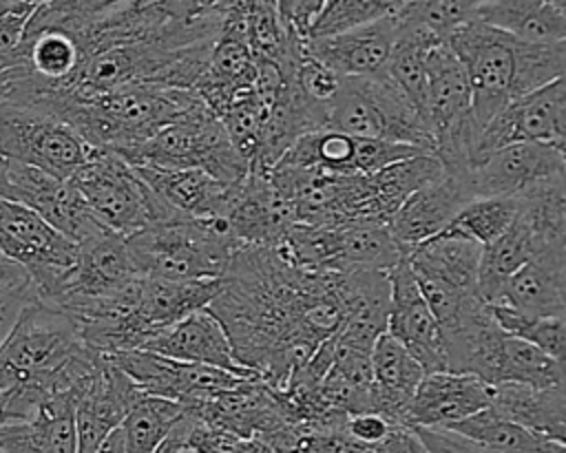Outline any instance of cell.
Wrapping results in <instances>:
<instances>
[{
    "label": "cell",
    "mask_w": 566,
    "mask_h": 453,
    "mask_svg": "<svg viewBox=\"0 0 566 453\" xmlns=\"http://www.w3.org/2000/svg\"><path fill=\"white\" fill-rule=\"evenodd\" d=\"M345 274L294 267L272 247L241 245L221 289L206 307L223 327L234 358L281 391L345 316Z\"/></svg>",
    "instance_id": "1"
},
{
    "label": "cell",
    "mask_w": 566,
    "mask_h": 453,
    "mask_svg": "<svg viewBox=\"0 0 566 453\" xmlns=\"http://www.w3.org/2000/svg\"><path fill=\"white\" fill-rule=\"evenodd\" d=\"M99 358L64 309L33 301L0 345V424L29 420L57 393H77Z\"/></svg>",
    "instance_id": "2"
},
{
    "label": "cell",
    "mask_w": 566,
    "mask_h": 453,
    "mask_svg": "<svg viewBox=\"0 0 566 453\" xmlns=\"http://www.w3.org/2000/svg\"><path fill=\"white\" fill-rule=\"evenodd\" d=\"M139 274L168 281L221 278L241 243L221 217L177 219L126 236Z\"/></svg>",
    "instance_id": "3"
},
{
    "label": "cell",
    "mask_w": 566,
    "mask_h": 453,
    "mask_svg": "<svg viewBox=\"0 0 566 453\" xmlns=\"http://www.w3.org/2000/svg\"><path fill=\"white\" fill-rule=\"evenodd\" d=\"M422 122L431 155L449 175H469L480 128L473 119L471 88L462 62L447 42L433 44L424 55Z\"/></svg>",
    "instance_id": "4"
},
{
    "label": "cell",
    "mask_w": 566,
    "mask_h": 453,
    "mask_svg": "<svg viewBox=\"0 0 566 453\" xmlns=\"http://www.w3.org/2000/svg\"><path fill=\"white\" fill-rule=\"evenodd\" d=\"M325 128L360 139L411 144L431 152L420 110L385 71L367 77H340V88L327 104Z\"/></svg>",
    "instance_id": "5"
},
{
    "label": "cell",
    "mask_w": 566,
    "mask_h": 453,
    "mask_svg": "<svg viewBox=\"0 0 566 453\" xmlns=\"http://www.w3.org/2000/svg\"><path fill=\"white\" fill-rule=\"evenodd\" d=\"M97 221L128 236L142 228L177 221V217L135 172V168L111 150L91 148L86 161L69 179Z\"/></svg>",
    "instance_id": "6"
},
{
    "label": "cell",
    "mask_w": 566,
    "mask_h": 453,
    "mask_svg": "<svg viewBox=\"0 0 566 453\" xmlns=\"http://www.w3.org/2000/svg\"><path fill=\"white\" fill-rule=\"evenodd\" d=\"M130 166L199 168L230 186L248 175V166L232 148L219 117L197 102L177 122L124 155Z\"/></svg>",
    "instance_id": "7"
},
{
    "label": "cell",
    "mask_w": 566,
    "mask_h": 453,
    "mask_svg": "<svg viewBox=\"0 0 566 453\" xmlns=\"http://www.w3.org/2000/svg\"><path fill=\"white\" fill-rule=\"evenodd\" d=\"M447 44L464 66L473 119L482 130L504 104L520 97L524 42L480 20H469L447 38Z\"/></svg>",
    "instance_id": "8"
},
{
    "label": "cell",
    "mask_w": 566,
    "mask_h": 453,
    "mask_svg": "<svg viewBox=\"0 0 566 453\" xmlns=\"http://www.w3.org/2000/svg\"><path fill=\"white\" fill-rule=\"evenodd\" d=\"M0 254L22 267L49 301L77 261V245L22 203L0 197Z\"/></svg>",
    "instance_id": "9"
},
{
    "label": "cell",
    "mask_w": 566,
    "mask_h": 453,
    "mask_svg": "<svg viewBox=\"0 0 566 453\" xmlns=\"http://www.w3.org/2000/svg\"><path fill=\"white\" fill-rule=\"evenodd\" d=\"M88 152L91 148L64 122L0 102V157L71 179Z\"/></svg>",
    "instance_id": "10"
},
{
    "label": "cell",
    "mask_w": 566,
    "mask_h": 453,
    "mask_svg": "<svg viewBox=\"0 0 566 453\" xmlns=\"http://www.w3.org/2000/svg\"><path fill=\"white\" fill-rule=\"evenodd\" d=\"M0 197L27 206L75 245H84L108 230L97 221L69 179H57L15 159H4L2 164Z\"/></svg>",
    "instance_id": "11"
},
{
    "label": "cell",
    "mask_w": 566,
    "mask_h": 453,
    "mask_svg": "<svg viewBox=\"0 0 566 453\" xmlns=\"http://www.w3.org/2000/svg\"><path fill=\"white\" fill-rule=\"evenodd\" d=\"M566 144V84L564 77L504 104L480 130L473 166L511 144Z\"/></svg>",
    "instance_id": "12"
},
{
    "label": "cell",
    "mask_w": 566,
    "mask_h": 453,
    "mask_svg": "<svg viewBox=\"0 0 566 453\" xmlns=\"http://www.w3.org/2000/svg\"><path fill=\"white\" fill-rule=\"evenodd\" d=\"M106 358L117 365L139 387L142 393L166 398L179 402L181 407L210 400L237 387L241 380H248L217 367L181 362L146 349L119 351Z\"/></svg>",
    "instance_id": "13"
},
{
    "label": "cell",
    "mask_w": 566,
    "mask_h": 453,
    "mask_svg": "<svg viewBox=\"0 0 566 453\" xmlns=\"http://www.w3.org/2000/svg\"><path fill=\"white\" fill-rule=\"evenodd\" d=\"M184 409L203 424L256 442H265L281 429L294 424L285 415L276 391L261 378L241 380L237 387Z\"/></svg>",
    "instance_id": "14"
},
{
    "label": "cell",
    "mask_w": 566,
    "mask_h": 453,
    "mask_svg": "<svg viewBox=\"0 0 566 453\" xmlns=\"http://www.w3.org/2000/svg\"><path fill=\"white\" fill-rule=\"evenodd\" d=\"M387 278L391 289L387 334L413 356L424 373L447 371L442 329L424 303L405 256L387 272Z\"/></svg>",
    "instance_id": "15"
},
{
    "label": "cell",
    "mask_w": 566,
    "mask_h": 453,
    "mask_svg": "<svg viewBox=\"0 0 566 453\" xmlns=\"http://www.w3.org/2000/svg\"><path fill=\"white\" fill-rule=\"evenodd\" d=\"M230 234L241 245L272 247L296 221L294 206L283 199L265 172H248L228 186V197L219 214Z\"/></svg>",
    "instance_id": "16"
},
{
    "label": "cell",
    "mask_w": 566,
    "mask_h": 453,
    "mask_svg": "<svg viewBox=\"0 0 566 453\" xmlns=\"http://www.w3.org/2000/svg\"><path fill=\"white\" fill-rule=\"evenodd\" d=\"M137 276L139 272L128 252L126 236L106 230L77 245L75 265L46 303L66 309L75 303L106 296Z\"/></svg>",
    "instance_id": "17"
},
{
    "label": "cell",
    "mask_w": 566,
    "mask_h": 453,
    "mask_svg": "<svg viewBox=\"0 0 566 453\" xmlns=\"http://www.w3.org/2000/svg\"><path fill=\"white\" fill-rule=\"evenodd\" d=\"M139 393V387L102 356L75 398L77 453H95L104 438L122 424Z\"/></svg>",
    "instance_id": "18"
},
{
    "label": "cell",
    "mask_w": 566,
    "mask_h": 453,
    "mask_svg": "<svg viewBox=\"0 0 566 453\" xmlns=\"http://www.w3.org/2000/svg\"><path fill=\"white\" fill-rule=\"evenodd\" d=\"M564 148L548 144H511L493 150L469 170V183L475 197H506L551 179L566 177Z\"/></svg>",
    "instance_id": "19"
},
{
    "label": "cell",
    "mask_w": 566,
    "mask_h": 453,
    "mask_svg": "<svg viewBox=\"0 0 566 453\" xmlns=\"http://www.w3.org/2000/svg\"><path fill=\"white\" fill-rule=\"evenodd\" d=\"M475 199L469 175H444L413 194H409L400 208L387 221L391 236L407 252L409 247L440 234L449 228L455 214Z\"/></svg>",
    "instance_id": "20"
},
{
    "label": "cell",
    "mask_w": 566,
    "mask_h": 453,
    "mask_svg": "<svg viewBox=\"0 0 566 453\" xmlns=\"http://www.w3.org/2000/svg\"><path fill=\"white\" fill-rule=\"evenodd\" d=\"M396 31V18L389 15L340 33L310 38L305 51L338 77H367L385 71Z\"/></svg>",
    "instance_id": "21"
},
{
    "label": "cell",
    "mask_w": 566,
    "mask_h": 453,
    "mask_svg": "<svg viewBox=\"0 0 566 453\" xmlns=\"http://www.w3.org/2000/svg\"><path fill=\"white\" fill-rule=\"evenodd\" d=\"M139 349L181 362L217 367L239 378H259L234 358L221 323L208 309H199L150 334Z\"/></svg>",
    "instance_id": "22"
},
{
    "label": "cell",
    "mask_w": 566,
    "mask_h": 453,
    "mask_svg": "<svg viewBox=\"0 0 566 453\" xmlns=\"http://www.w3.org/2000/svg\"><path fill=\"white\" fill-rule=\"evenodd\" d=\"M491 396L493 387L475 376L453 371L424 373L411 396L407 424L409 429H444L491 407Z\"/></svg>",
    "instance_id": "23"
},
{
    "label": "cell",
    "mask_w": 566,
    "mask_h": 453,
    "mask_svg": "<svg viewBox=\"0 0 566 453\" xmlns=\"http://www.w3.org/2000/svg\"><path fill=\"white\" fill-rule=\"evenodd\" d=\"M566 177L542 179L517 192V219L533 241V259L566 267Z\"/></svg>",
    "instance_id": "24"
},
{
    "label": "cell",
    "mask_w": 566,
    "mask_h": 453,
    "mask_svg": "<svg viewBox=\"0 0 566 453\" xmlns=\"http://www.w3.org/2000/svg\"><path fill=\"white\" fill-rule=\"evenodd\" d=\"M75 391L49 398L29 420L0 424L2 453H77Z\"/></svg>",
    "instance_id": "25"
},
{
    "label": "cell",
    "mask_w": 566,
    "mask_h": 453,
    "mask_svg": "<svg viewBox=\"0 0 566 453\" xmlns=\"http://www.w3.org/2000/svg\"><path fill=\"white\" fill-rule=\"evenodd\" d=\"M133 168L137 177L181 219L219 217L223 210L228 186L199 168Z\"/></svg>",
    "instance_id": "26"
},
{
    "label": "cell",
    "mask_w": 566,
    "mask_h": 453,
    "mask_svg": "<svg viewBox=\"0 0 566 453\" xmlns=\"http://www.w3.org/2000/svg\"><path fill=\"white\" fill-rule=\"evenodd\" d=\"M422 376L413 356L387 331L380 334L371 347L374 411L396 426H409L407 409Z\"/></svg>",
    "instance_id": "27"
},
{
    "label": "cell",
    "mask_w": 566,
    "mask_h": 453,
    "mask_svg": "<svg viewBox=\"0 0 566 453\" xmlns=\"http://www.w3.org/2000/svg\"><path fill=\"white\" fill-rule=\"evenodd\" d=\"M389 294L387 272L367 270L345 274V316L336 331L338 343L371 351L376 338L387 331Z\"/></svg>",
    "instance_id": "28"
},
{
    "label": "cell",
    "mask_w": 566,
    "mask_h": 453,
    "mask_svg": "<svg viewBox=\"0 0 566 453\" xmlns=\"http://www.w3.org/2000/svg\"><path fill=\"white\" fill-rule=\"evenodd\" d=\"M480 256V243L449 228L405 252L413 276H433L471 294H478Z\"/></svg>",
    "instance_id": "29"
},
{
    "label": "cell",
    "mask_w": 566,
    "mask_h": 453,
    "mask_svg": "<svg viewBox=\"0 0 566 453\" xmlns=\"http://www.w3.org/2000/svg\"><path fill=\"white\" fill-rule=\"evenodd\" d=\"M473 20L522 42L551 44L566 40L564 0H489L478 9Z\"/></svg>",
    "instance_id": "30"
},
{
    "label": "cell",
    "mask_w": 566,
    "mask_h": 453,
    "mask_svg": "<svg viewBox=\"0 0 566 453\" xmlns=\"http://www.w3.org/2000/svg\"><path fill=\"white\" fill-rule=\"evenodd\" d=\"M491 407L511 422L566 444V393L564 387H528L502 382L493 387Z\"/></svg>",
    "instance_id": "31"
},
{
    "label": "cell",
    "mask_w": 566,
    "mask_h": 453,
    "mask_svg": "<svg viewBox=\"0 0 566 453\" xmlns=\"http://www.w3.org/2000/svg\"><path fill=\"white\" fill-rule=\"evenodd\" d=\"M566 267L528 261L511 274L493 303L506 305L526 316H564L566 309Z\"/></svg>",
    "instance_id": "32"
},
{
    "label": "cell",
    "mask_w": 566,
    "mask_h": 453,
    "mask_svg": "<svg viewBox=\"0 0 566 453\" xmlns=\"http://www.w3.org/2000/svg\"><path fill=\"white\" fill-rule=\"evenodd\" d=\"M221 289V278L168 281L144 276L142 309L150 331H159L199 309H206Z\"/></svg>",
    "instance_id": "33"
},
{
    "label": "cell",
    "mask_w": 566,
    "mask_h": 453,
    "mask_svg": "<svg viewBox=\"0 0 566 453\" xmlns=\"http://www.w3.org/2000/svg\"><path fill=\"white\" fill-rule=\"evenodd\" d=\"M491 453H566V444L528 431L486 407L460 422L444 426Z\"/></svg>",
    "instance_id": "34"
},
{
    "label": "cell",
    "mask_w": 566,
    "mask_h": 453,
    "mask_svg": "<svg viewBox=\"0 0 566 453\" xmlns=\"http://www.w3.org/2000/svg\"><path fill=\"white\" fill-rule=\"evenodd\" d=\"M405 256V250L382 223H356L336 228V252L332 272L352 274L380 270L389 272Z\"/></svg>",
    "instance_id": "35"
},
{
    "label": "cell",
    "mask_w": 566,
    "mask_h": 453,
    "mask_svg": "<svg viewBox=\"0 0 566 453\" xmlns=\"http://www.w3.org/2000/svg\"><path fill=\"white\" fill-rule=\"evenodd\" d=\"M533 259V241L526 225L517 219L489 245L482 247L478 270V296L482 303H493L502 283Z\"/></svg>",
    "instance_id": "36"
},
{
    "label": "cell",
    "mask_w": 566,
    "mask_h": 453,
    "mask_svg": "<svg viewBox=\"0 0 566 453\" xmlns=\"http://www.w3.org/2000/svg\"><path fill=\"white\" fill-rule=\"evenodd\" d=\"M444 175H447L444 166L431 152H420L409 159L389 164L378 172H371L369 179H371L374 197H376L378 210L385 217V221L391 219V214L400 208V203L409 194H413L422 186H427Z\"/></svg>",
    "instance_id": "37"
},
{
    "label": "cell",
    "mask_w": 566,
    "mask_h": 453,
    "mask_svg": "<svg viewBox=\"0 0 566 453\" xmlns=\"http://www.w3.org/2000/svg\"><path fill=\"white\" fill-rule=\"evenodd\" d=\"M181 413L184 407L179 402L139 393L119 424L124 438V453H155V449L166 440Z\"/></svg>",
    "instance_id": "38"
},
{
    "label": "cell",
    "mask_w": 566,
    "mask_h": 453,
    "mask_svg": "<svg viewBox=\"0 0 566 453\" xmlns=\"http://www.w3.org/2000/svg\"><path fill=\"white\" fill-rule=\"evenodd\" d=\"M564 362L551 358L531 343L504 331L495 384L517 382L528 387H564ZM493 384V387H495Z\"/></svg>",
    "instance_id": "39"
},
{
    "label": "cell",
    "mask_w": 566,
    "mask_h": 453,
    "mask_svg": "<svg viewBox=\"0 0 566 453\" xmlns=\"http://www.w3.org/2000/svg\"><path fill=\"white\" fill-rule=\"evenodd\" d=\"M268 106H270L268 99H263L261 95L250 91V93L237 97L219 119L232 148L248 166V172L254 170L259 164Z\"/></svg>",
    "instance_id": "40"
},
{
    "label": "cell",
    "mask_w": 566,
    "mask_h": 453,
    "mask_svg": "<svg viewBox=\"0 0 566 453\" xmlns=\"http://www.w3.org/2000/svg\"><path fill=\"white\" fill-rule=\"evenodd\" d=\"M495 325L533 347L542 349L551 358L564 362L566 354V320L564 316H526L506 305H486Z\"/></svg>",
    "instance_id": "41"
},
{
    "label": "cell",
    "mask_w": 566,
    "mask_h": 453,
    "mask_svg": "<svg viewBox=\"0 0 566 453\" xmlns=\"http://www.w3.org/2000/svg\"><path fill=\"white\" fill-rule=\"evenodd\" d=\"M517 197H475L449 223V230L460 232L482 247L495 241L517 214Z\"/></svg>",
    "instance_id": "42"
},
{
    "label": "cell",
    "mask_w": 566,
    "mask_h": 453,
    "mask_svg": "<svg viewBox=\"0 0 566 453\" xmlns=\"http://www.w3.org/2000/svg\"><path fill=\"white\" fill-rule=\"evenodd\" d=\"M486 2L489 0H411L396 18L447 42V38L460 24L473 20L478 9Z\"/></svg>",
    "instance_id": "43"
},
{
    "label": "cell",
    "mask_w": 566,
    "mask_h": 453,
    "mask_svg": "<svg viewBox=\"0 0 566 453\" xmlns=\"http://www.w3.org/2000/svg\"><path fill=\"white\" fill-rule=\"evenodd\" d=\"M411 0H325L310 38L340 33L400 13Z\"/></svg>",
    "instance_id": "44"
},
{
    "label": "cell",
    "mask_w": 566,
    "mask_h": 453,
    "mask_svg": "<svg viewBox=\"0 0 566 453\" xmlns=\"http://www.w3.org/2000/svg\"><path fill=\"white\" fill-rule=\"evenodd\" d=\"M188 453H270L261 442L195 420L184 409Z\"/></svg>",
    "instance_id": "45"
},
{
    "label": "cell",
    "mask_w": 566,
    "mask_h": 453,
    "mask_svg": "<svg viewBox=\"0 0 566 453\" xmlns=\"http://www.w3.org/2000/svg\"><path fill=\"white\" fill-rule=\"evenodd\" d=\"M294 80L307 99H312L314 104H321L325 108L340 88V77L336 73H332L327 66H323L321 62H316L314 57H310L307 51L303 53V57L296 64Z\"/></svg>",
    "instance_id": "46"
},
{
    "label": "cell",
    "mask_w": 566,
    "mask_h": 453,
    "mask_svg": "<svg viewBox=\"0 0 566 453\" xmlns=\"http://www.w3.org/2000/svg\"><path fill=\"white\" fill-rule=\"evenodd\" d=\"M38 298V289L29 276L0 285V345L4 343V338L13 329L27 305H31Z\"/></svg>",
    "instance_id": "47"
},
{
    "label": "cell",
    "mask_w": 566,
    "mask_h": 453,
    "mask_svg": "<svg viewBox=\"0 0 566 453\" xmlns=\"http://www.w3.org/2000/svg\"><path fill=\"white\" fill-rule=\"evenodd\" d=\"M325 0H276L279 18L287 35L310 40L314 20L318 18Z\"/></svg>",
    "instance_id": "48"
},
{
    "label": "cell",
    "mask_w": 566,
    "mask_h": 453,
    "mask_svg": "<svg viewBox=\"0 0 566 453\" xmlns=\"http://www.w3.org/2000/svg\"><path fill=\"white\" fill-rule=\"evenodd\" d=\"M396 429H402V426H396L391 424L385 415L376 413V411H365V413H354V415H347L345 422H343V431L360 442V444H380L385 442Z\"/></svg>",
    "instance_id": "49"
},
{
    "label": "cell",
    "mask_w": 566,
    "mask_h": 453,
    "mask_svg": "<svg viewBox=\"0 0 566 453\" xmlns=\"http://www.w3.org/2000/svg\"><path fill=\"white\" fill-rule=\"evenodd\" d=\"M411 431L427 453H491V451L478 446L475 442H471L458 433L444 431V429L411 426Z\"/></svg>",
    "instance_id": "50"
},
{
    "label": "cell",
    "mask_w": 566,
    "mask_h": 453,
    "mask_svg": "<svg viewBox=\"0 0 566 453\" xmlns=\"http://www.w3.org/2000/svg\"><path fill=\"white\" fill-rule=\"evenodd\" d=\"M155 453H188L186 449V422H184V413L177 420V424L172 426V431L166 435V440L155 449Z\"/></svg>",
    "instance_id": "51"
},
{
    "label": "cell",
    "mask_w": 566,
    "mask_h": 453,
    "mask_svg": "<svg viewBox=\"0 0 566 453\" xmlns=\"http://www.w3.org/2000/svg\"><path fill=\"white\" fill-rule=\"evenodd\" d=\"M27 276L29 274L22 267H18L15 263H11L7 256L0 254V285L2 283H13V281H20V278H27Z\"/></svg>",
    "instance_id": "52"
},
{
    "label": "cell",
    "mask_w": 566,
    "mask_h": 453,
    "mask_svg": "<svg viewBox=\"0 0 566 453\" xmlns=\"http://www.w3.org/2000/svg\"><path fill=\"white\" fill-rule=\"evenodd\" d=\"M95 453H124V438H122V429L117 426L115 431H111L104 442L97 446Z\"/></svg>",
    "instance_id": "53"
},
{
    "label": "cell",
    "mask_w": 566,
    "mask_h": 453,
    "mask_svg": "<svg viewBox=\"0 0 566 453\" xmlns=\"http://www.w3.org/2000/svg\"><path fill=\"white\" fill-rule=\"evenodd\" d=\"M38 0H0V15L2 13H9V11H18V9H24V7H31L35 4Z\"/></svg>",
    "instance_id": "54"
},
{
    "label": "cell",
    "mask_w": 566,
    "mask_h": 453,
    "mask_svg": "<svg viewBox=\"0 0 566 453\" xmlns=\"http://www.w3.org/2000/svg\"><path fill=\"white\" fill-rule=\"evenodd\" d=\"M413 453H427V451H424V449H422V444L418 442V444H416V449H413Z\"/></svg>",
    "instance_id": "55"
},
{
    "label": "cell",
    "mask_w": 566,
    "mask_h": 453,
    "mask_svg": "<svg viewBox=\"0 0 566 453\" xmlns=\"http://www.w3.org/2000/svg\"><path fill=\"white\" fill-rule=\"evenodd\" d=\"M0 453H2V451H0Z\"/></svg>",
    "instance_id": "56"
}]
</instances>
